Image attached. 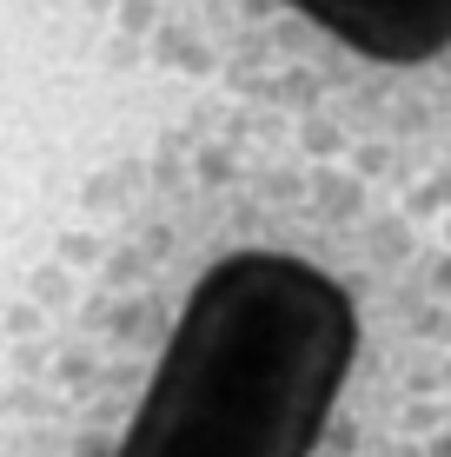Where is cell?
I'll return each instance as SVG.
<instances>
[{
    "label": "cell",
    "mask_w": 451,
    "mask_h": 457,
    "mask_svg": "<svg viewBox=\"0 0 451 457\" xmlns=\"http://www.w3.org/2000/svg\"><path fill=\"white\" fill-rule=\"evenodd\" d=\"M359 365L325 265L246 245L199 272L113 457H313Z\"/></svg>",
    "instance_id": "1"
},
{
    "label": "cell",
    "mask_w": 451,
    "mask_h": 457,
    "mask_svg": "<svg viewBox=\"0 0 451 457\" xmlns=\"http://www.w3.org/2000/svg\"><path fill=\"white\" fill-rule=\"evenodd\" d=\"M286 7L379 67H425L451 46V0H286Z\"/></svg>",
    "instance_id": "2"
}]
</instances>
